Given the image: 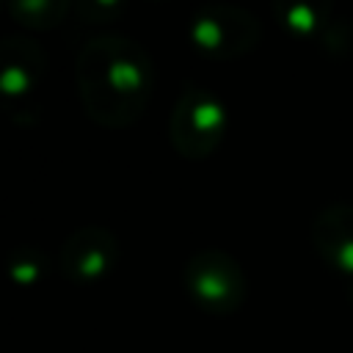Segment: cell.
Returning <instances> with one entry per match:
<instances>
[{"label": "cell", "instance_id": "6da1fadb", "mask_svg": "<svg viewBox=\"0 0 353 353\" xmlns=\"http://www.w3.org/2000/svg\"><path fill=\"white\" fill-rule=\"evenodd\" d=\"M74 83L94 124L124 130L143 116L154 94V63L138 41L105 33L85 41L77 52Z\"/></svg>", "mask_w": 353, "mask_h": 353}, {"label": "cell", "instance_id": "7a4b0ae2", "mask_svg": "<svg viewBox=\"0 0 353 353\" xmlns=\"http://www.w3.org/2000/svg\"><path fill=\"white\" fill-rule=\"evenodd\" d=\"M226 105L201 85H185L168 116V141L185 160H207L223 143Z\"/></svg>", "mask_w": 353, "mask_h": 353}, {"label": "cell", "instance_id": "3957f363", "mask_svg": "<svg viewBox=\"0 0 353 353\" xmlns=\"http://www.w3.org/2000/svg\"><path fill=\"white\" fill-rule=\"evenodd\" d=\"M190 301L207 314H234L248 295V279L240 262L221 248L196 251L182 270Z\"/></svg>", "mask_w": 353, "mask_h": 353}, {"label": "cell", "instance_id": "277c9868", "mask_svg": "<svg viewBox=\"0 0 353 353\" xmlns=\"http://www.w3.org/2000/svg\"><path fill=\"white\" fill-rule=\"evenodd\" d=\"M262 36L259 19L234 3L201 6L190 19V41L199 52L215 61H234L256 50Z\"/></svg>", "mask_w": 353, "mask_h": 353}, {"label": "cell", "instance_id": "5b68a950", "mask_svg": "<svg viewBox=\"0 0 353 353\" xmlns=\"http://www.w3.org/2000/svg\"><path fill=\"white\" fill-rule=\"evenodd\" d=\"M119 262V243L105 226H80L61 248L58 265L63 276L80 287L97 284L113 273Z\"/></svg>", "mask_w": 353, "mask_h": 353}, {"label": "cell", "instance_id": "8992f818", "mask_svg": "<svg viewBox=\"0 0 353 353\" xmlns=\"http://www.w3.org/2000/svg\"><path fill=\"white\" fill-rule=\"evenodd\" d=\"M44 66H47V58L36 47V41H30L25 36L3 39V44H0V94L11 105L22 102V108H25L28 99L39 91V85L44 80Z\"/></svg>", "mask_w": 353, "mask_h": 353}, {"label": "cell", "instance_id": "52a82bcc", "mask_svg": "<svg viewBox=\"0 0 353 353\" xmlns=\"http://www.w3.org/2000/svg\"><path fill=\"white\" fill-rule=\"evenodd\" d=\"M312 240L323 262L353 279V204H331L312 223Z\"/></svg>", "mask_w": 353, "mask_h": 353}, {"label": "cell", "instance_id": "ba28073f", "mask_svg": "<svg viewBox=\"0 0 353 353\" xmlns=\"http://www.w3.org/2000/svg\"><path fill=\"white\" fill-rule=\"evenodd\" d=\"M273 17L284 30H290L292 36H303V39L325 36V41H328V39H334V30H336V25L328 17V8H320L312 3L279 0V3H273Z\"/></svg>", "mask_w": 353, "mask_h": 353}, {"label": "cell", "instance_id": "9c48e42d", "mask_svg": "<svg viewBox=\"0 0 353 353\" xmlns=\"http://www.w3.org/2000/svg\"><path fill=\"white\" fill-rule=\"evenodd\" d=\"M72 6L66 0H17L8 3V14L33 30H50L58 28L69 17Z\"/></svg>", "mask_w": 353, "mask_h": 353}, {"label": "cell", "instance_id": "30bf717a", "mask_svg": "<svg viewBox=\"0 0 353 353\" xmlns=\"http://www.w3.org/2000/svg\"><path fill=\"white\" fill-rule=\"evenodd\" d=\"M6 270H8V276H11L14 284H19V287H36L47 276V256L41 251H36V248L22 245V248H17L8 256Z\"/></svg>", "mask_w": 353, "mask_h": 353}, {"label": "cell", "instance_id": "8fae6325", "mask_svg": "<svg viewBox=\"0 0 353 353\" xmlns=\"http://www.w3.org/2000/svg\"><path fill=\"white\" fill-rule=\"evenodd\" d=\"M121 11V3H80L77 6V14L80 19H91V22H105V14H119Z\"/></svg>", "mask_w": 353, "mask_h": 353}]
</instances>
